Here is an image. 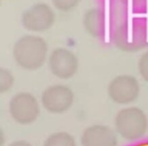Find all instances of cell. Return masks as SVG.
Wrapping results in <instances>:
<instances>
[{
  "label": "cell",
  "mask_w": 148,
  "mask_h": 146,
  "mask_svg": "<svg viewBox=\"0 0 148 146\" xmlns=\"http://www.w3.org/2000/svg\"><path fill=\"white\" fill-rule=\"evenodd\" d=\"M79 60L73 51L66 47H58L49 57V68L59 79H70L78 71Z\"/></svg>",
  "instance_id": "cell-6"
},
{
  "label": "cell",
  "mask_w": 148,
  "mask_h": 146,
  "mask_svg": "<svg viewBox=\"0 0 148 146\" xmlns=\"http://www.w3.org/2000/svg\"><path fill=\"white\" fill-rule=\"evenodd\" d=\"M138 70L143 80L148 82V50L141 55L138 61Z\"/></svg>",
  "instance_id": "cell-14"
},
{
  "label": "cell",
  "mask_w": 148,
  "mask_h": 146,
  "mask_svg": "<svg viewBox=\"0 0 148 146\" xmlns=\"http://www.w3.org/2000/svg\"><path fill=\"white\" fill-rule=\"evenodd\" d=\"M81 144L82 146H116L117 137L109 126L95 124L83 132Z\"/></svg>",
  "instance_id": "cell-8"
},
{
  "label": "cell",
  "mask_w": 148,
  "mask_h": 146,
  "mask_svg": "<svg viewBox=\"0 0 148 146\" xmlns=\"http://www.w3.org/2000/svg\"><path fill=\"white\" fill-rule=\"evenodd\" d=\"M84 25L88 33L94 36L99 35L104 32V12L97 7L88 9L84 16Z\"/></svg>",
  "instance_id": "cell-9"
},
{
  "label": "cell",
  "mask_w": 148,
  "mask_h": 146,
  "mask_svg": "<svg viewBox=\"0 0 148 146\" xmlns=\"http://www.w3.org/2000/svg\"><path fill=\"white\" fill-rule=\"evenodd\" d=\"M14 83V77L12 73L7 69L2 68L0 71V90L1 93H6L12 88Z\"/></svg>",
  "instance_id": "cell-11"
},
{
  "label": "cell",
  "mask_w": 148,
  "mask_h": 146,
  "mask_svg": "<svg viewBox=\"0 0 148 146\" xmlns=\"http://www.w3.org/2000/svg\"><path fill=\"white\" fill-rule=\"evenodd\" d=\"M8 146H32L30 142L26 140H17L12 142L11 144H9Z\"/></svg>",
  "instance_id": "cell-16"
},
{
  "label": "cell",
  "mask_w": 148,
  "mask_h": 146,
  "mask_svg": "<svg viewBox=\"0 0 148 146\" xmlns=\"http://www.w3.org/2000/svg\"><path fill=\"white\" fill-rule=\"evenodd\" d=\"M110 0H104V41L109 42L110 37Z\"/></svg>",
  "instance_id": "cell-13"
},
{
  "label": "cell",
  "mask_w": 148,
  "mask_h": 146,
  "mask_svg": "<svg viewBox=\"0 0 148 146\" xmlns=\"http://www.w3.org/2000/svg\"><path fill=\"white\" fill-rule=\"evenodd\" d=\"M41 102L47 111L54 114H61L73 106L74 93L65 85L50 86L42 93Z\"/></svg>",
  "instance_id": "cell-5"
},
{
  "label": "cell",
  "mask_w": 148,
  "mask_h": 146,
  "mask_svg": "<svg viewBox=\"0 0 148 146\" xmlns=\"http://www.w3.org/2000/svg\"><path fill=\"white\" fill-rule=\"evenodd\" d=\"M108 93L110 99L115 104H132L139 97V83L131 75H118L110 81Z\"/></svg>",
  "instance_id": "cell-4"
},
{
  "label": "cell",
  "mask_w": 148,
  "mask_h": 146,
  "mask_svg": "<svg viewBox=\"0 0 148 146\" xmlns=\"http://www.w3.org/2000/svg\"><path fill=\"white\" fill-rule=\"evenodd\" d=\"M22 24L32 31H44L52 26L55 20L53 9L45 2H38L26 8L21 16Z\"/></svg>",
  "instance_id": "cell-7"
},
{
  "label": "cell",
  "mask_w": 148,
  "mask_h": 146,
  "mask_svg": "<svg viewBox=\"0 0 148 146\" xmlns=\"http://www.w3.org/2000/svg\"><path fill=\"white\" fill-rule=\"evenodd\" d=\"M133 0H127V38L132 42L133 38Z\"/></svg>",
  "instance_id": "cell-12"
},
{
  "label": "cell",
  "mask_w": 148,
  "mask_h": 146,
  "mask_svg": "<svg viewBox=\"0 0 148 146\" xmlns=\"http://www.w3.org/2000/svg\"><path fill=\"white\" fill-rule=\"evenodd\" d=\"M43 146H77L75 138L68 132H55L48 136Z\"/></svg>",
  "instance_id": "cell-10"
},
{
  "label": "cell",
  "mask_w": 148,
  "mask_h": 146,
  "mask_svg": "<svg viewBox=\"0 0 148 146\" xmlns=\"http://www.w3.org/2000/svg\"><path fill=\"white\" fill-rule=\"evenodd\" d=\"M130 146H148V140H144V141H141V142L134 143V144L130 145Z\"/></svg>",
  "instance_id": "cell-18"
},
{
  "label": "cell",
  "mask_w": 148,
  "mask_h": 146,
  "mask_svg": "<svg viewBox=\"0 0 148 146\" xmlns=\"http://www.w3.org/2000/svg\"><path fill=\"white\" fill-rule=\"evenodd\" d=\"M9 113L15 122L28 125L35 121L40 114V106L32 93H16L9 102Z\"/></svg>",
  "instance_id": "cell-3"
},
{
  "label": "cell",
  "mask_w": 148,
  "mask_h": 146,
  "mask_svg": "<svg viewBox=\"0 0 148 146\" xmlns=\"http://www.w3.org/2000/svg\"><path fill=\"white\" fill-rule=\"evenodd\" d=\"M146 19H147V21H146V41L148 42V0H146Z\"/></svg>",
  "instance_id": "cell-17"
},
{
  "label": "cell",
  "mask_w": 148,
  "mask_h": 146,
  "mask_svg": "<svg viewBox=\"0 0 148 146\" xmlns=\"http://www.w3.org/2000/svg\"><path fill=\"white\" fill-rule=\"evenodd\" d=\"M54 5L61 10H70L73 7L77 6L81 0H52Z\"/></svg>",
  "instance_id": "cell-15"
},
{
  "label": "cell",
  "mask_w": 148,
  "mask_h": 146,
  "mask_svg": "<svg viewBox=\"0 0 148 146\" xmlns=\"http://www.w3.org/2000/svg\"><path fill=\"white\" fill-rule=\"evenodd\" d=\"M117 133L126 140H138L146 134L148 118L142 109L130 106L120 109L114 119Z\"/></svg>",
  "instance_id": "cell-2"
},
{
  "label": "cell",
  "mask_w": 148,
  "mask_h": 146,
  "mask_svg": "<svg viewBox=\"0 0 148 146\" xmlns=\"http://www.w3.org/2000/svg\"><path fill=\"white\" fill-rule=\"evenodd\" d=\"M48 44L42 37L25 34L18 38L13 46V57L16 63L26 70H37L44 64Z\"/></svg>",
  "instance_id": "cell-1"
}]
</instances>
